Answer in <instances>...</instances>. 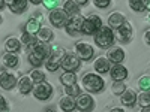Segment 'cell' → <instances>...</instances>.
Listing matches in <instances>:
<instances>
[{"label":"cell","mask_w":150,"mask_h":112,"mask_svg":"<svg viewBox=\"0 0 150 112\" xmlns=\"http://www.w3.org/2000/svg\"><path fill=\"white\" fill-rule=\"evenodd\" d=\"M138 87H140L141 91H149L150 90V76H147V75L141 76L138 79Z\"/></svg>","instance_id":"obj_33"},{"label":"cell","mask_w":150,"mask_h":112,"mask_svg":"<svg viewBox=\"0 0 150 112\" xmlns=\"http://www.w3.org/2000/svg\"><path fill=\"white\" fill-rule=\"evenodd\" d=\"M83 21H84V17H81L80 14H78V15H74V17H71V18H69V21H68V24L65 26L66 33H68V34H71V36L81 33V26H83Z\"/></svg>","instance_id":"obj_10"},{"label":"cell","mask_w":150,"mask_h":112,"mask_svg":"<svg viewBox=\"0 0 150 112\" xmlns=\"http://www.w3.org/2000/svg\"><path fill=\"white\" fill-rule=\"evenodd\" d=\"M42 5L45 9H50V10H53L57 8L59 5V0H42Z\"/></svg>","instance_id":"obj_36"},{"label":"cell","mask_w":150,"mask_h":112,"mask_svg":"<svg viewBox=\"0 0 150 112\" xmlns=\"http://www.w3.org/2000/svg\"><path fill=\"white\" fill-rule=\"evenodd\" d=\"M93 69L96 70V73L102 75V73H108L111 69V63L107 57H99L96 58V61L93 63Z\"/></svg>","instance_id":"obj_16"},{"label":"cell","mask_w":150,"mask_h":112,"mask_svg":"<svg viewBox=\"0 0 150 112\" xmlns=\"http://www.w3.org/2000/svg\"><path fill=\"white\" fill-rule=\"evenodd\" d=\"M5 48L8 52H18L21 49V41L17 39V37H9L5 42Z\"/></svg>","instance_id":"obj_23"},{"label":"cell","mask_w":150,"mask_h":112,"mask_svg":"<svg viewBox=\"0 0 150 112\" xmlns=\"http://www.w3.org/2000/svg\"><path fill=\"white\" fill-rule=\"evenodd\" d=\"M110 112H125V109H122V108H112Z\"/></svg>","instance_id":"obj_42"},{"label":"cell","mask_w":150,"mask_h":112,"mask_svg":"<svg viewBox=\"0 0 150 112\" xmlns=\"http://www.w3.org/2000/svg\"><path fill=\"white\" fill-rule=\"evenodd\" d=\"M17 78L14 73L11 72H2L0 73V87H2L3 90H12L14 87L17 85Z\"/></svg>","instance_id":"obj_12"},{"label":"cell","mask_w":150,"mask_h":112,"mask_svg":"<svg viewBox=\"0 0 150 112\" xmlns=\"http://www.w3.org/2000/svg\"><path fill=\"white\" fill-rule=\"evenodd\" d=\"M51 37H53V32L51 29H48V27H41L39 32L36 33V39L39 41V42H48V41H51Z\"/></svg>","instance_id":"obj_26"},{"label":"cell","mask_w":150,"mask_h":112,"mask_svg":"<svg viewBox=\"0 0 150 112\" xmlns=\"http://www.w3.org/2000/svg\"><path fill=\"white\" fill-rule=\"evenodd\" d=\"M29 2L33 5H39V3H42V0H29Z\"/></svg>","instance_id":"obj_43"},{"label":"cell","mask_w":150,"mask_h":112,"mask_svg":"<svg viewBox=\"0 0 150 112\" xmlns=\"http://www.w3.org/2000/svg\"><path fill=\"white\" fill-rule=\"evenodd\" d=\"M32 91H33V96L38 99V100H48V99L51 97V94H53V85L50 82L42 81V82L35 84Z\"/></svg>","instance_id":"obj_5"},{"label":"cell","mask_w":150,"mask_h":112,"mask_svg":"<svg viewBox=\"0 0 150 112\" xmlns=\"http://www.w3.org/2000/svg\"><path fill=\"white\" fill-rule=\"evenodd\" d=\"M29 63H30L33 67H39V66H42L44 60H42L41 57H38L35 52H29Z\"/></svg>","instance_id":"obj_35"},{"label":"cell","mask_w":150,"mask_h":112,"mask_svg":"<svg viewBox=\"0 0 150 112\" xmlns=\"http://www.w3.org/2000/svg\"><path fill=\"white\" fill-rule=\"evenodd\" d=\"M18 88H20V93L21 94H27L33 90V81L30 76H23L18 79Z\"/></svg>","instance_id":"obj_20"},{"label":"cell","mask_w":150,"mask_h":112,"mask_svg":"<svg viewBox=\"0 0 150 112\" xmlns=\"http://www.w3.org/2000/svg\"><path fill=\"white\" fill-rule=\"evenodd\" d=\"M27 2L29 0H15V2L11 3L8 8L11 9V12H14V14H23V12H26V9H27Z\"/></svg>","instance_id":"obj_24"},{"label":"cell","mask_w":150,"mask_h":112,"mask_svg":"<svg viewBox=\"0 0 150 112\" xmlns=\"http://www.w3.org/2000/svg\"><path fill=\"white\" fill-rule=\"evenodd\" d=\"M14 2H15V0H5V3H6L8 6H9L11 3H14Z\"/></svg>","instance_id":"obj_46"},{"label":"cell","mask_w":150,"mask_h":112,"mask_svg":"<svg viewBox=\"0 0 150 112\" xmlns=\"http://www.w3.org/2000/svg\"><path fill=\"white\" fill-rule=\"evenodd\" d=\"M149 21H150V15H149Z\"/></svg>","instance_id":"obj_49"},{"label":"cell","mask_w":150,"mask_h":112,"mask_svg":"<svg viewBox=\"0 0 150 112\" xmlns=\"http://www.w3.org/2000/svg\"><path fill=\"white\" fill-rule=\"evenodd\" d=\"M141 112H150V106L149 108H141Z\"/></svg>","instance_id":"obj_45"},{"label":"cell","mask_w":150,"mask_h":112,"mask_svg":"<svg viewBox=\"0 0 150 112\" xmlns=\"http://www.w3.org/2000/svg\"><path fill=\"white\" fill-rule=\"evenodd\" d=\"M8 108V105H6V100L3 99V96H0V112L2 111H5Z\"/></svg>","instance_id":"obj_38"},{"label":"cell","mask_w":150,"mask_h":112,"mask_svg":"<svg viewBox=\"0 0 150 112\" xmlns=\"http://www.w3.org/2000/svg\"><path fill=\"white\" fill-rule=\"evenodd\" d=\"M65 94L72 96V97H77L80 94V87L77 84H72V85H66L65 87Z\"/></svg>","instance_id":"obj_34"},{"label":"cell","mask_w":150,"mask_h":112,"mask_svg":"<svg viewBox=\"0 0 150 112\" xmlns=\"http://www.w3.org/2000/svg\"><path fill=\"white\" fill-rule=\"evenodd\" d=\"M75 51H77V55L80 60H84V61H89L92 60V57L95 55V51H93V46L87 42H78L75 45Z\"/></svg>","instance_id":"obj_9"},{"label":"cell","mask_w":150,"mask_h":112,"mask_svg":"<svg viewBox=\"0 0 150 112\" xmlns=\"http://www.w3.org/2000/svg\"><path fill=\"white\" fill-rule=\"evenodd\" d=\"M66 51L60 45H53L51 49H50V55L45 61V67L50 70V72H56L59 67H60V63L63 60Z\"/></svg>","instance_id":"obj_2"},{"label":"cell","mask_w":150,"mask_h":112,"mask_svg":"<svg viewBox=\"0 0 150 112\" xmlns=\"http://www.w3.org/2000/svg\"><path fill=\"white\" fill-rule=\"evenodd\" d=\"M69 18L71 17L66 14L63 9L56 8V9H53L51 12H50V21H51V24H53L54 27H57V29L65 27L66 24H68V21H69Z\"/></svg>","instance_id":"obj_6"},{"label":"cell","mask_w":150,"mask_h":112,"mask_svg":"<svg viewBox=\"0 0 150 112\" xmlns=\"http://www.w3.org/2000/svg\"><path fill=\"white\" fill-rule=\"evenodd\" d=\"M2 61H3V66L5 67H8V69H14V67H17V64H18V57H17V54L15 52H5L3 54V57H2Z\"/></svg>","instance_id":"obj_21"},{"label":"cell","mask_w":150,"mask_h":112,"mask_svg":"<svg viewBox=\"0 0 150 112\" xmlns=\"http://www.w3.org/2000/svg\"><path fill=\"white\" fill-rule=\"evenodd\" d=\"M50 49H51L50 45H47L45 42H39V41H38V43L33 46V49L30 52H35L38 57H41L42 60H47L48 55H50Z\"/></svg>","instance_id":"obj_18"},{"label":"cell","mask_w":150,"mask_h":112,"mask_svg":"<svg viewBox=\"0 0 150 112\" xmlns=\"http://www.w3.org/2000/svg\"><path fill=\"white\" fill-rule=\"evenodd\" d=\"M5 5H6V3H5V0H0V10L5 8Z\"/></svg>","instance_id":"obj_44"},{"label":"cell","mask_w":150,"mask_h":112,"mask_svg":"<svg viewBox=\"0 0 150 112\" xmlns=\"http://www.w3.org/2000/svg\"><path fill=\"white\" fill-rule=\"evenodd\" d=\"M110 3H111V0H93V5H95L96 8H99V9H105V8H108Z\"/></svg>","instance_id":"obj_37"},{"label":"cell","mask_w":150,"mask_h":112,"mask_svg":"<svg viewBox=\"0 0 150 112\" xmlns=\"http://www.w3.org/2000/svg\"><path fill=\"white\" fill-rule=\"evenodd\" d=\"M63 9L66 14L69 17H74V15H78L80 14V6L74 2V0H65V3H63Z\"/></svg>","instance_id":"obj_22"},{"label":"cell","mask_w":150,"mask_h":112,"mask_svg":"<svg viewBox=\"0 0 150 112\" xmlns=\"http://www.w3.org/2000/svg\"><path fill=\"white\" fill-rule=\"evenodd\" d=\"M107 58L110 60V63H112V64L122 63V61L125 60V51H123V48H120V46H112V48H110Z\"/></svg>","instance_id":"obj_14"},{"label":"cell","mask_w":150,"mask_h":112,"mask_svg":"<svg viewBox=\"0 0 150 112\" xmlns=\"http://www.w3.org/2000/svg\"><path fill=\"white\" fill-rule=\"evenodd\" d=\"M45 112H56V111H54V109H53V108H50V109H47V111H45Z\"/></svg>","instance_id":"obj_47"},{"label":"cell","mask_w":150,"mask_h":112,"mask_svg":"<svg viewBox=\"0 0 150 112\" xmlns=\"http://www.w3.org/2000/svg\"><path fill=\"white\" fill-rule=\"evenodd\" d=\"M120 100H122V105L131 108V106H134L135 102H137V93H135L132 88H126V90L120 94Z\"/></svg>","instance_id":"obj_17"},{"label":"cell","mask_w":150,"mask_h":112,"mask_svg":"<svg viewBox=\"0 0 150 112\" xmlns=\"http://www.w3.org/2000/svg\"><path fill=\"white\" fill-rule=\"evenodd\" d=\"M81 60L78 58L77 54H65L63 60H62V69H65V72H77L80 69Z\"/></svg>","instance_id":"obj_8"},{"label":"cell","mask_w":150,"mask_h":112,"mask_svg":"<svg viewBox=\"0 0 150 112\" xmlns=\"http://www.w3.org/2000/svg\"><path fill=\"white\" fill-rule=\"evenodd\" d=\"M101 27H102V20H101V17L90 15L89 18H84L83 26H81V33L90 36V34H95Z\"/></svg>","instance_id":"obj_4"},{"label":"cell","mask_w":150,"mask_h":112,"mask_svg":"<svg viewBox=\"0 0 150 112\" xmlns=\"http://www.w3.org/2000/svg\"><path fill=\"white\" fill-rule=\"evenodd\" d=\"M126 21V17H125L123 14H120V12H112V14L108 17V24L111 29H119L122 24Z\"/></svg>","instance_id":"obj_19"},{"label":"cell","mask_w":150,"mask_h":112,"mask_svg":"<svg viewBox=\"0 0 150 112\" xmlns=\"http://www.w3.org/2000/svg\"><path fill=\"white\" fill-rule=\"evenodd\" d=\"M144 42H146L147 45H150V30H147V32L144 33Z\"/></svg>","instance_id":"obj_39"},{"label":"cell","mask_w":150,"mask_h":112,"mask_svg":"<svg viewBox=\"0 0 150 112\" xmlns=\"http://www.w3.org/2000/svg\"><path fill=\"white\" fill-rule=\"evenodd\" d=\"M110 76L114 81H125L128 78V69L125 67L122 63L112 64L111 69H110Z\"/></svg>","instance_id":"obj_13"},{"label":"cell","mask_w":150,"mask_h":112,"mask_svg":"<svg viewBox=\"0 0 150 112\" xmlns=\"http://www.w3.org/2000/svg\"><path fill=\"white\" fill-rule=\"evenodd\" d=\"M0 22H2V15H0Z\"/></svg>","instance_id":"obj_48"},{"label":"cell","mask_w":150,"mask_h":112,"mask_svg":"<svg viewBox=\"0 0 150 112\" xmlns=\"http://www.w3.org/2000/svg\"><path fill=\"white\" fill-rule=\"evenodd\" d=\"M41 29V21H38L36 18H30L27 22H26V26H24V30H26V33H30V34H35L39 32Z\"/></svg>","instance_id":"obj_25"},{"label":"cell","mask_w":150,"mask_h":112,"mask_svg":"<svg viewBox=\"0 0 150 112\" xmlns=\"http://www.w3.org/2000/svg\"><path fill=\"white\" fill-rule=\"evenodd\" d=\"M30 78H32V81H33L35 84L42 82V81H45V73H44L42 70H39L38 67H35V69L30 72Z\"/></svg>","instance_id":"obj_30"},{"label":"cell","mask_w":150,"mask_h":112,"mask_svg":"<svg viewBox=\"0 0 150 112\" xmlns=\"http://www.w3.org/2000/svg\"><path fill=\"white\" fill-rule=\"evenodd\" d=\"M59 106H60V109L63 111V112H74L75 109H77V103H75V97L65 94V96H63V97H62L60 100H59Z\"/></svg>","instance_id":"obj_15"},{"label":"cell","mask_w":150,"mask_h":112,"mask_svg":"<svg viewBox=\"0 0 150 112\" xmlns=\"http://www.w3.org/2000/svg\"><path fill=\"white\" fill-rule=\"evenodd\" d=\"M137 102L141 108H149L150 106V91H143L140 96H137Z\"/></svg>","instance_id":"obj_29"},{"label":"cell","mask_w":150,"mask_h":112,"mask_svg":"<svg viewBox=\"0 0 150 112\" xmlns=\"http://www.w3.org/2000/svg\"><path fill=\"white\" fill-rule=\"evenodd\" d=\"M74 2L77 3L78 6H84V5H86L87 2H89V0H74Z\"/></svg>","instance_id":"obj_40"},{"label":"cell","mask_w":150,"mask_h":112,"mask_svg":"<svg viewBox=\"0 0 150 112\" xmlns=\"http://www.w3.org/2000/svg\"><path fill=\"white\" fill-rule=\"evenodd\" d=\"M21 43H24V45H27V48L30 49H33V46L38 43V39H36V36L35 34H30V33H23L21 34Z\"/></svg>","instance_id":"obj_27"},{"label":"cell","mask_w":150,"mask_h":112,"mask_svg":"<svg viewBox=\"0 0 150 112\" xmlns=\"http://www.w3.org/2000/svg\"><path fill=\"white\" fill-rule=\"evenodd\" d=\"M75 103H77V109L81 112H90L95 108V100L89 93H80L75 99Z\"/></svg>","instance_id":"obj_7"},{"label":"cell","mask_w":150,"mask_h":112,"mask_svg":"<svg viewBox=\"0 0 150 112\" xmlns=\"http://www.w3.org/2000/svg\"><path fill=\"white\" fill-rule=\"evenodd\" d=\"M129 3V8L135 12H143L146 8H144V0H128Z\"/></svg>","instance_id":"obj_32"},{"label":"cell","mask_w":150,"mask_h":112,"mask_svg":"<svg viewBox=\"0 0 150 112\" xmlns=\"http://www.w3.org/2000/svg\"><path fill=\"white\" fill-rule=\"evenodd\" d=\"M84 90L87 93H101L105 87V82L102 79V76L96 72H90V73H86L83 76L81 81Z\"/></svg>","instance_id":"obj_1"},{"label":"cell","mask_w":150,"mask_h":112,"mask_svg":"<svg viewBox=\"0 0 150 112\" xmlns=\"http://www.w3.org/2000/svg\"><path fill=\"white\" fill-rule=\"evenodd\" d=\"M144 8L147 10H150V0H144Z\"/></svg>","instance_id":"obj_41"},{"label":"cell","mask_w":150,"mask_h":112,"mask_svg":"<svg viewBox=\"0 0 150 112\" xmlns=\"http://www.w3.org/2000/svg\"><path fill=\"white\" fill-rule=\"evenodd\" d=\"M117 37H119V41L122 43H128L132 41V37H134V29L132 26L128 22V21H125L122 26L117 29Z\"/></svg>","instance_id":"obj_11"},{"label":"cell","mask_w":150,"mask_h":112,"mask_svg":"<svg viewBox=\"0 0 150 112\" xmlns=\"http://www.w3.org/2000/svg\"><path fill=\"white\" fill-rule=\"evenodd\" d=\"M95 43L102 49L111 48V45L114 43V32H112V29L108 26L99 29L95 33Z\"/></svg>","instance_id":"obj_3"},{"label":"cell","mask_w":150,"mask_h":112,"mask_svg":"<svg viewBox=\"0 0 150 112\" xmlns=\"http://www.w3.org/2000/svg\"><path fill=\"white\" fill-rule=\"evenodd\" d=\"M125 90H126V85L123 84V81H114V84L111 85V93L116 96H120Z\"/></svg>","instance_id":"obj_31"},{"label":"cell","mask_w":150,"mask_h":112,"mask_svg":"<svg viewBox=\"0 0 150 112\" xmlns=\"http://www.w3.org/2000/svg\"><path fill=\"white\" fill-rule=\"evenodd\" d=\"M60 82L63 84L65 87L66 85H72V84H77V75H75V72H65L60 76Z\"/></svg>","instance_id":"obj_28"}]
</instances>
